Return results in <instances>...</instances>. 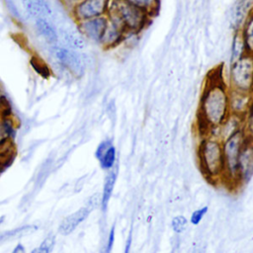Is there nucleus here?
Instances as JSON below:
<instances>
[{
	"instance_id": "1",
	"label": "nucleus",
	"mask_w": 253,
	"mask_h": 253,
	"mask_svg": "<svg viewBox=\"0 0 253 253\" xmlns=\"http://www.w3.org/2000/svg\"><path fill=\"white\" fill-rule=\"evenodd\" d=\"M229 114V88L218 76L211 77L203 90L198 112L204 135L219 126Z\"/></svg>"
},
{
	"instance_id": "2",
	"label": "nucleus",
	"mask_w": 253,
	"mask_h": 253,
	"mask_svg": "<svg viewBox=\"0 0 253 253\" xmlns=\"http://www.w3.org/2000/svg\"><path fill=\"white\" fill-rule=\"evenodd\" d=\"M198 160L202 173L211 183H223L224 159L219 138L211 134L204 135L198 148Z\"/></svg>"
},
{
	"instance_id": "3",
	"label": "nucleus",
	"mask_w": 253,
	"mask_h": 253,
	"mask_svg": "<svg viewBox=\"0 0 253 253\" xmlns=\"http://www.w3.org/2000/svg\"><path fill=\"white\" fill-rule=\"evenodd\" d=\"M109 14L117 17L126 33H140L150 22L152 16L126 0H111Z\"/></svg>"
},
{
	"instance_id": "4",
	"label": "nucleus",
	"mask_w": 253,
	"mask_h": 253,
	"mask_svg": "<svg viewBox=\"0 0 253 253\" xmlns=\"http://www.w3.org/2000/svg\"><path fill=\"white\" fill-rule=\"evenodd\" d=\"M246 139L243 129L235 132L231 136L222 140V152L224 159V180L230 188L240 186L238 175V157L241 147Z\"/></svg>"
},
{
	"instance_id": "5",
	"label": "nucleus",
	"mask_w": 253,
	"mask_h": 253,
	"mask_svg": "<svg viewBox=\"0 0 253 253\" xmlns=\"http://www.w3.org/2000/svg\"><path fill=\"white\" fill-rule=\"evenodd\" d=\"M229 83L231 90L253 93V54L245 53L231 62Z\"/></svg>"
},
{
	"instance_id": "6",
	"label": "nucleus",
	"mask_w": 253,
	"mask_h": 253,
	"mask_svg": "<svg viewBox=\"0 0 253 253\" xmlns=\"http://www.w3.org/2000/svg\"><path fill=\"white\" fill-rule=\"evenodd\" d=\"M52 54L58 64L65 68L73 76L80 78L85 72L83 57L75 49L55 45L52 47Z\"/></svg>"
},
{
	"instance_id": "7",
	"label": "nucleus",
	"mask_w": 253,
	"mask_h": 253,
	"mask_svg": "<svg viewBox=\"0 0 253 253\" xmlns=\"http://www.w3.org/2000/svg\"><path fill=\"white\" fill-rule=\"evenodd\" d=\"M111 0H81L71 10L75 22L105 16L109 12Z\"/></svg>"
},
{
	"instance_id": "8",
	"label": "nucleus",
	"mask_w": 253,
	"mask_h": 253,
	"mask_svg": "<svg viewBox=\"0 0 253 253\" xmlns=\"http://www.w3.org/2000/svg\"><path fill=\"white\" fill-rule=\"evenodd\" d=\"M108 24L102 36L100 44L104 48H113L125 41L126 31L120 20L112 14H107Z\"/></svg>"
},
{
	"instance_id": "9",
	"label": "nucleus",
	"mask_w": 253,
	"mask_h": 253,
	"mask_svg": "<svg viewBox=\"0 0 253 253\" xmlns=\"http://www.w3.org/2000/svg\"><path fill=\"white\" fill-rule=\"evenodd\" d=\"M107 24L108 16L105 15L77 22V29L87 41L100 44Z\"/></svg>"
},
{
	"instance_id": "10",
	"label": "nucleus",
	"mask_w": 253,
	"mask_h": 253,
	"mask_svg": "<svg viewBox=\"0 0 253 253\" xmlns=\"http://www.w3.org/2000/svg\"><path fill=\"white\" fill-rule=\"evenodd\" d=\"M240 184L246 183L253 175V139L246 137L238 157Z\"/></svg>"
},
{
	"instance_id": "11",
	"label": "nucleus",
	"mask_w": 253,
	"mask_h": 253,
	"mask_svg": "<svg viewBox=\"0 0 253 253\" xmlns=\"http://www.w3.org/2000/svg\"><path fill=\"white\" fill-rule=\"evenodd\" d=\"M253 105V93L240 92L229 89L230 114L244 118Z\"/></svg>"
},
{
	"instance_id": "12",
	"label": "nucleus",
	"mask_w": 253,
	"mask_h": 253,
	"mask_svg": "<svg viewBox=\"0 0 253 253\" xmlns=\"http://www.w3.org/2000/svg\"><path fill=\"white\" fill-rule=\"evenodd\" d=\"M90 211L91 210L86 206L70 213L61 220L58 226V232L61 235H68L72 233L77 228V226L80 225L89 216Z\"/></svg>"
},
{
	"instance_id": "13",
	"label": "nucleus",
	"mask_w": 253,
	"mask_h": 253,
	"mask_svg": "<svg viewBox=\"0 0 253 253\" xmlns=\"http://www.w3.org/2000/svg\"><path fill=\"white\" fill-rule=\"evenodd\" d=\"M243 123L244 118L229 114L228 117L222 122V124L215 128L217 129V135L215 137L219 138L221 141L226 139L240 129H243Z\"/></svg>"
},
{
	"instance_id": "14",
	"label": "nucleus",
	"mask_w": 253,
	"mask_h": 253,
	"mask_svg": "<svg viewBox=\"0 0 253 253\" xmlns=\"http://www.w3.org/2000/svg\"><path fill=\"white\" fill-rule=\"evenodd\" d=\"M26 13L36 19L44 17L50 19L52 17V9L46 0H22Z\"/></svg>"
},
{
	"instance_id": "15",
	"label": "nucleus",
	"mask_w": 253,
	"mask_h": 253,
	"mask_svg": "<svg viewBox=\"0 0 253 253\" xmlns=\"http://www.w3.org/2000/svg\"><path fill=\"white\" fill-rule=\"evenodd\" d=\"M35 29L40 37H42L47 43H55L58 40V32L50 19L40 17L35 19Z\"/></svg>"
},
{
	"instance_id": "16",
	"label": "nucleus",
	"mask_w": 253,
	"mask_h": 253,
	"mask_svg": "<svg viewBox=\"0 0 253 253\" xmlns=\"http://www.w3.org/2000/svg\"><path fill=\"white\" fill-rule=\"evenodd\" d=\"M117 173L118 169L115 166L108 170V173L105 177L104 185H103V191L101 195V208L103 211H106L109 205V202L111 200L112 194L114 192V188L116 185V180H117Z\"/></svg>"
},
{
	"instance_id": "17",
	"label": "nucleus",
	"mask_w": 253,
	"mask_h": 253,
	"mask_svg": "<svg viewBox=\"0 0 253 253\" xmlns=\"http://www.w3.org/2000/svg\"><path fill=\"white\" fill-rule=\"evenodd\" d=\"M63 41L67 47L72 49H82L86 45V39L77 30H63L61 32Z\"/></svg>"
},
{
	"instance_id": "18",
	"label": "nucleus",
	"mask_w": 253,
	"mask_h": 253,
	"mask_svg": "<svg viewBox=\"0 0 253 253\" xmlns=\"http://www.w3.org/2000/svg\"><path fill=\"white\" fill-rule=\"evenodd\" d=\"M239 31L243 38L247 53L253 54V10L248 14Z\"/></svg>"
},
{
	"instance_id": "19",
	"label": "nucleus",
	"mask_w": 253,
	"mask_h": 253,
	"mask_svg": "<svg viewBox=\"0 0 253 253\" xmlns=\"http://www.w3.org/2000/svg\"><path fill=\"white\" fill-rule=\"evenodd\" d=\"M247 53L246 47L244 44L243 38L241 36L240 31H235V34L233 36L232 44H231V55H230V61L233 62L242 55Z\"/></svg>"
},
{
	"instance_id": "20",
	"label": "nucleus",
	"mask_w": 253,
	"mask_h": 253,
	"mask_svg": "<svg viewBox=\"0 0 253 253\" xmlns=\"http://www.w3.org/2000/svg\"><path fill=\"white\" fill-rule=\"evenodd\" d=\"M37 226L36 225H24V226H21V227H18V228H14V229H11L9 231H5L3 232L2 234H0V242H4V241H7V240H12L14 238H19L21 236H24L26 234H29V233H32L34 231L37 230Z\"/></svg>"
},
{
	"instance_id": "21",
	"label": "nucleus",
	"mask_w": 253,
	"mask_h": 253,
	"mask_svg": "<svg viewBox=\"0 0 253 253\" xmlns=\"http://www.w3.org/2000/svg\"><path fill=\"white\" fill-rule=\"evenodd\" d=\"M126 1L140 8L141 10L148 13L150 16H154L160 4V0H126Z\"/></svg>"
},
{
	"instance_id": "22",
	"label": "nucleus",
	"mask_w": 253,
	"mask_h": 253,
	"mask_svg": "<svg viewBox=\"0 0 253 253\" xmlns=\"http://www.w3.org/2000/svg\"><path fill=\"white\" fill-rule=\"evenodd\" d=\"M116 159H117V150H116V147L112 144L98 161L100 163L101 168L108 171L115 166Z\"/></svg>"
},
{
	"instance_id": "23",
	"label": "nucleus",
	"mask_w": 253,
	"mask_h": 253,
	"mask_svg": "<svg viewBox=\"0 0 253 253\" xmlns=\"http://www.w3.org/2000/svg\"><path fill=\"white\" fill-rule=\"evenodd\" d=\"M31 66L34 68V70L40 74L43 78H48L50 76V69L48 65L39 56L33 55L30 59Z\"/></svg>"
},
{
	"instance_id": "24",
	"label": "nucleus",
	"mask_w": 253,
	"mask_h": 253,
	"mask_svg": "<svg viewBox=\"0 0 253 253\" xmlns=\"http://www.w3.org/2000/svg\"><path fill=\"white\" fill-rule=\"evenodd\" d=\"M55 242H56L55 236L53 234H49L32 252L33 253H50L53 250Z\"/></svg>"
},
{
	"instance_id": "25",
	"label": "nucleus",
	"mask_w": 253,
	"mask_h": 253,
	"mask_svg": "<svg viewBox=\"0 0 253 253\" xmlns=\"http://www.w3.org/2000/svg\"><path fill=\"white\" fill-rule=\"evenodd\" d=\"M243 131L246 137L253 139V105L244 117L243 123Z\"/></svg>"
},
{
	"instance_id": "26",
	"label": "nucleus",
	"mask_w": 253,
	"mask_h": 253,
	"mask_svg": "<svg viewBox=\"0 0 253 253\" xmlns=\"http://www.w3.org/2000/svg\"><path fill=\"white\" fill-rule=\"evenodd\" d=\"M188 220L184 215H176L171 220V227L176 233H182L187 228Z\"/></svg>"
},
{
	"instance_id": "27",
	"label": "nucleus",
	"mask_w": 253,
	"mask_h": 253,
	"mask_svg": "<svg viewBox=\"0 0 253 253\" xmlns=\"http://www.w3.org/2000/svg\"><path fill=\"white\" fill-rule=\"evenodd\" d=\"M208 212V207H202L196 211H194L192 213H191V216H190V222L194 225H198L202 220L203 218L205 217V215L207 214Z\"/></svg>"
},
{
	"instance_id": "28",
	"label": "nucleus",
	"mask_w": 253,
	"mask_h": 253,
	"mask_svg": "<svg viewBox=\"0 0 253 253\" xmlns=\"http://www.w3.org/2000/svg\"><path fill=\"white\" fill-rule=\"evenodd\" d=\"M112 144H113V142H112L111 139H104V140H102L98 144V146H97V148L95 150V157L99 160Z\"/></svg>"
},
{
	"instance_id": "29",
	"label": "nucleus",
	"mask_w": 253,
	"mask_h": 253,
	"mask_svg": "<svg viewBox=\"0 0 253 253\" xmlns=\"http://www.w3.org/2000/svg\"><path fill=\"white\" fill-rule=\"evenodd\" d=\"M99 205H101V196L99 194H96V195H93L92 197L89 198V201H88V204H87V207L92 211L93 209L97 208Z\"/></svg>"
},
{
	"instance_id": "30",
	"label": "nucleus",
	"mask_w": 253,
	"mask_h": 253,
	"mask_svg": "<svg viewBox=\"0 0 253 253\" xmlns=\"http://www.w3.org/2000/svg\"><path fill=\"white\" fill-rule=\"evenodd\" d=\"M114 242H115V228L113 226L111 228L109 236H108V241H107V245H106V252H110L112 250Z\"/></svg>"
},
{
	"instance_id": "31",
	"label": "nucleus",
	"mask_w": 253,
	"mask_h": 253,
	"mask_svg": "<svg viewBox=\"0 0 253 253\" xmlns=\"http://www.w3.org/2000/svg\"><path fill=\"white\" fill-rule=\"evenodd\" d=\"M60 1L63 3V5H64L66 8L72 10L73 7H74L76 4H78L81 0H60Z\"/></svg>"
},
{
	"instance_id": "32",
	"label": "nucleus",
	"mask_w": 253,
	"mask_h": 253,
	"mask_svg": "<svg viewBox=\"0 0 253 253\" xmlns=\"http://www.w3.org/2000/svg\"><path fill=\"white\" fill-rule=\"evenodd\" d=\"M26 250H25V247L24 245H22L21 243H19L14 249H13V253H24Z\"/></svg>"
},
{
	"instance_id": "33",
	"label": "nucleus",
	"mask_w": 253,
	"mask_h": 253,
	"mask_svg": "<svg viewBox=\"0 0 253 253\" xmlns=\"http://www.w3.org/2000/svg\"><path fill=\"white\" fill-rule=\"evenodd\" d=\"M4 218H5V216H4V215H2V216L0 217V224H1V223L4 221Z\"/></svg>"
}]
</instances>
